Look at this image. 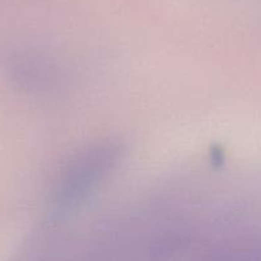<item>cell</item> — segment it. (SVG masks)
Listing matches in <instances>:
<instances>
[{"label":"cell","instance_id":"1","mask_svg":"<svg viewBox=\"0 0 261 261\" xmlns=\"http://www.w3.org/2000/svg\"><path fill=\"white\" fill-rule=\"evenodd\" d=\"M117 142H97L69 158L58 172L49 196V215L62 214L90 201L122 160Z\"/></svg>","mask_w":261,"mask_h":261},{"label":"cell","instance_id":"2","mask_svg":"<svg viewBox=\"0 0 261 261\" xmlns=\"http://www.w3.org/2000/svg\"><path fill=\"white\" fill-rule=\"evenodd\" d=\"M13 77L24 87L37 92H50L59 89L62 81L59 72L54 65L40 57L14 55L9 59Z\"/></svg>","mask_w":261,"mask_h":261}]
</instances>
